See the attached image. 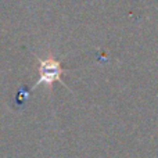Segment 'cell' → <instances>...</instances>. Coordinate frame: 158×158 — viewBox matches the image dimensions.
<instances>
[{
    "instance_id": "cell-1",
    "label": "cell",
    "mask_w": 158,
    "mask_h": 158,
    "mask_svg": "<svg viewBox=\"0 0 158 158\" xmlns=\"http://www.w3.org/2000/svg\"><path fill=\"white\" fill-rule=\"evenodd\" d=\"M39 79L36 82V86L39 85H53L56 81H61V68L60 63L54 58L49 57L46 60H40L39 61Z\"/></svg>"
}]
</instances>
